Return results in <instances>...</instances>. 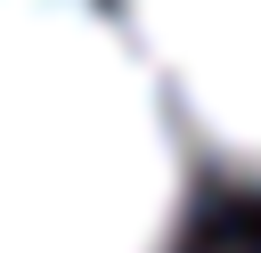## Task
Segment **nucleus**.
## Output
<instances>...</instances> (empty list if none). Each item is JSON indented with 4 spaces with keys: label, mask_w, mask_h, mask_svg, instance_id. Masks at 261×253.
Listing matches in <instances>:
<instances>
[{
    "label": "nucleus",
    "mask_w": 261,
    "mask_h": 253,
    "mask_svg": "<svg viewBox=\"0 0 261 253\" xmlns=\"http://www.w3.org/2000/svg\"><path fill=\"white\" fill-rule=\"evenodd\" d=\"M188 131L106 0H0V253H171Z\"/></svg>",
    "instance_id": "obj_1"
},
{
    "label": "nucleus",
    "mask_w": 261,
    "mask_h": 253,
    "mask_svg": "<svg viewBox=\"0 0 261 253\" xmlns=\"http://www.w3.org/2000/svg\"><path fill=\"white\" fill-rule=\"evenodd\" d=\"M188 139L261 180V0H114Z\"/></svg>",
    "instance_id": "obj_2"
}]
</instances>
